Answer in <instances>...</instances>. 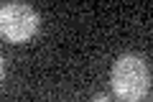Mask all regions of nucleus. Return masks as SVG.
I'll list each match as a JSON object with an SVG mask.
<instances>
[{"mask_svg": "<svg viewBox=\"0 0 153 102\" xmlns=\"http://www.w3.org/2000/svg\"><path fill=\"white\" fill-rule=\"evenodd\" d=\"M92 102H112V97L105 95V92H100V95H94V97H92Z\"/></svg>", "mask_w": 153, "mask_h": 102, "instance_id": "7ed1b4c3", "label": "nucleus"}, {"mask_svg": "<svg viewBox=\"0 0 153 102\" xmlns=\"http://www.w3.org/2000/svg\"><path fill=\"white\" fill-rule=\"evenodd\" d=\"M41 18L26 3H3L0 8V33L10 43H26L36 36Z\"/></svg>", "mask_w": 153, "mask_h": 102, "instance_id": "f03ea898", "label": "nucleus"}, {"mask_svg": "<svg viewBox=\"0 0 153 102\" xmlns=\"http://www.w3.org/2000/svg\"><path fill=\"white\" fill-rule=\"evenodd\" d=\"M110 84L117 100L123 102H140L151 89V69L146 59L138 54H123L115 59L110 69Z\"/></svg>", "mask_w": 153, "mask_h": 102, "instance_id": "f257e3e1", "label": "nucleus"}]
</instances>
